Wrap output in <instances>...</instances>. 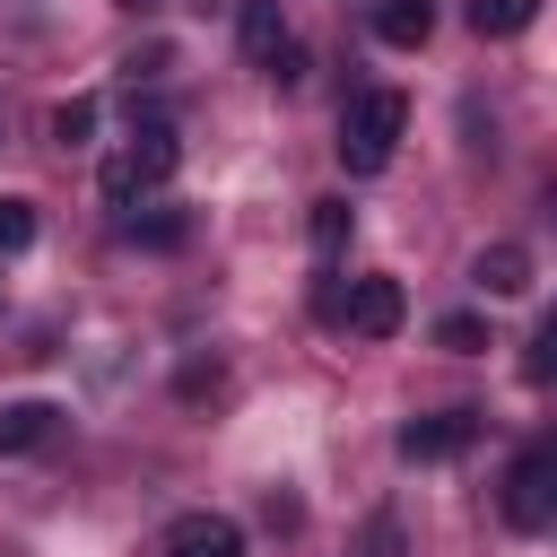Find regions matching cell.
<instances>
[{
	"label": "cell",
	"instance_id": "1",
	"mask_svg": "<svg viewBox=\"0 0 557 557\" xmlns=\"http://www.w3.org/2000/svg\"><path fill=\"white\" fill-rule=\"evenodd\" d=\"M174 165H183V139H174V122H165V113H139V122H131V139L104 157V200H113V209H131L139 191L174 183Z\"/></svg>",
	"mask_w": 557,
	"mask_h": 557
},
{
	"label": "cell",
	"instance_id": "2",
	"mask_svg": "<svg viewBox=\"0 0 557 557\" xmlns=\"http://www.w3.org/2000/svg\"><path fill=\"white\" fill-rule=\"evenodd\" d=\"M400 131H409V96H392V87L348 96V113H339V165L348 174H383L392 148H400Z\"/></svg>",
	"mask_w": 557,
	"mask_h": 557
},
{
	"label": "cell",
	"instance_id": "3",
	"mask_svg": "<svg viewBox=\"0 0 557 557\" xmlns=\"http://www.w3.org/2000/svg\"><path fill=\"white\" fill-rule=\"evenodd\" d=\"M548 513H557V444L540 435V444H522L513 470H505V522H513V531H548Z\"/></svg>",
	"mask_w": 557,
	"mask_h": 557
},
{
	"label": "cell",
	"instance_id": "4",
	"mask_svg": "<svg viewBox=\"0 0 557 557\" xmlns=\"http://www.w3.org/2000/svg\"><path fill=\"white\" fill-rule=\"evenodd\" d=\"M339 322H348V331H366V339H392V331L409 322L400 278H357V287H348V305H339Z\"/></svg>",
	"mask_w": 557,
	"mask_h": 557
},
{
	"label": "cell",
	"instance_id": "5",
	"mask_svg": "<svg viewBox=\"0 0 557 557\" xmlns=\"http://www.w3.org/2000/svg\"><path fill=\"white\" fill-rule=\"evenodd\" d=\"M470 435H479V418H470V409L409 418V426H400V461H453V453H470Z\"/></svg>",
	"mask_w": 557,
	"mask_h": 557
},
{
	"label": "cell",
	"instance_id": "6",
	"mask_svg": "<svg viewBox=\"0 0 557 557\" xmlns=\"http://www.w3.org/2000/svg\"><path fill=\"white\" fill-rule=\"evenodd\" d=\"M165 557H244V531L226 513H174L165 522Z\"/></svg>",
	"mask_w": 557,
	"mask_h": 557
},
{
	"label": "cell",
	"instance_id": "7",
	"mask_svg": "<svg viewBox=\"0 0 557 557\" xmlns=\"http://www.w3.org/2000/svg\"><path fill=\"white\" fill-rule=\"evenodd\" d=\"M235 35H244V61H252L261 78H270V61H278V52L296 44V35H287V17H278V0H244V17H235Z\"/></svg>",
	"mask_w": 557,
	"mask_h": 557
},
{
	"label": "cell",
	"instance_id": "8",
	"mask_svg": "<svg viewBox=\"0 0 557 557\" xmlns=\"http://www.w3.org/2000/svg\"><path fill=\"white\" fill-rule=\"evenodd\" d=\"M374 35H383L392 52H418V44L435 35V0H374Z\"/></svg>",
	"mask_w": 557,
	"mask_h": 557
},
{
	"label": "cell",
	"instance_id": "9",
	"mask_svg": "<svg viewBox=\"0 0 557 557\" xmlns=\"http://www.w3.org/2000/svg\"><path fill=\"white\" fill-rule=\"evenodd\" d=\"M470 278H479L487 296H531V252H522V244H487V252L470 261Z\"/></svg>",
	"mask_w": 557,
	"mask_h": 557
},
{
	"label": "cell",
	"instance_id": "10",
	"mask_svg": "<svg viewBox=\"0 0 557 557\" xmlns=\"http://www.w3.org/2000/svg\"><path fill=\"white\" fill-rule=\"evenodd\" d=\"M52 426H61L52 400H9V409H0V461H9V453H35Z\"/></svg>",
	"mask_w": 557,
	"mask_h": 557
},
{
	"label": "cell",
	"instance_id": "11",
	"mask_svg": "<svg viewBox=\"0 0 557 557\" xmlns=\"http://www.w3.org/2000/svg\"><path fill=\"white\" fill-rule=\"evenodd\" d=\"M348 226H357V209H348L339 191H331V200H313V218H305V235H313V252H322V261H339V252H348Z\"/></svg>",
	"mask_w": 557,
	"mask_h": 557
},
{
	"label": "cell",
	"instance_id": "12",
	"mask_svg": "<svg viewBox=\"0 0 557 557\" xmlns=\"http://www.w3.org/2000/svg\"><path fill=\"white\" fill-rule=\"evenodd\" d=\"M540 17V0H470V26L479 35H522Z\"/></svg>",
	"mask_w": 557,
	"mask_h": 557
},
{
	"label": "cell",
	"instance_id": "13",
	"mask_svg": "<svg viewBox=\"0 0 557 557\" xmlns=\"http://www.w3.org/2000/svg\"><path fill=\"white\" fill-rule=\"evenodd\" d=\"M87 139H96V96L52 104V148H87Z\"/></svg>",
	"mask_w": 557,
	"mask_h": 557
},
{
	"label": "cell",
	"instance_id": "14",
	"mask_svg": "<svg viewBox=\"0 0 557 557\" xmlns=\"http://www.w3.org/2000/svg\"><path fill=\"white\" fill-rule=\"evenodd\" d=\"M122 235H131V244H157V252H174V244L191 235V218H183V209H157V218H122Z\"/></svg>",
	"mask_w": 557,
	"mask_h": 557
},
{
	"label": "cell",
	"instance_id": "15",
	"mask_svg": "<svg viewBox=\"0 0 557 557\" xmlns=\"http://www.w3.org/2000/svg\"><path fill=\"white\" fill-rule=\"evenodd\" d=\"M26 244H35V200L0 191V261H9V252H26Z\"/></svg>",
	"mask_w": 557,
	"mask_h": 557
},
{
	"label": "cell",
	"instance_id": "16",
	"mask_svg": "<svg viewBox=\"0 0 557 557\" xmlns=\"http://www.w3.org/2000/svg\"><path fill=\"white\" fill-rule=\"evenodd\" d=\"M435 348H453V357H479V348H487V322H479V313H444V322H435Z\"/></svg>",
	"mask_w": 557,
	"mask_h": 557
},
{
	"label": "cell",
	"instance_id": "17",
	"mask_svg": "<svg viewBox=\"0 0 557 557\" xmlns=\"http://www.w3.org/2000/svg\"><path fill=\"white\" fill-rule=\"evenodd\" d=\"M548 348H557V322H540V331H531V357H522V374H531V383H548Z\"/></svg>",
	"mask_w": 557,
	"mask_h": 557
},
{
	"label": "cell",
	"instance_id": "18",
	"mask_svg": "<svg viewBox=\"0 0 557 557\" xmlns=\"http://www.w3.org/2000/svg\"><path fill=\"white\" fill-rule=\"evenodd\" d=\"M131 9H139V0H131Z\"/></svg>",
	"mask_w": 557,
	"mask_h": 557
}]
</instances>
